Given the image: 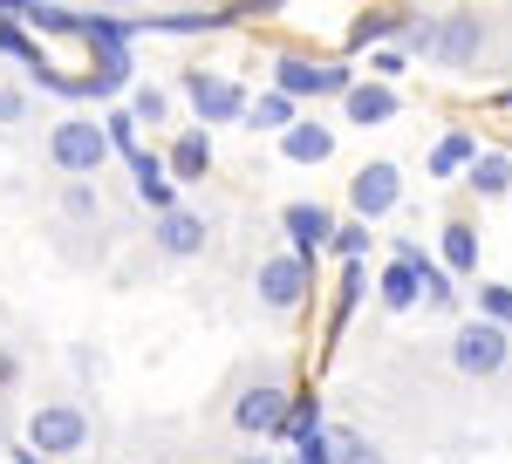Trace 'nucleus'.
Instances as JSON below:
<instances>
[{"label": "nucleus", "instance_id": "9d476101", "mask_svg": "<svg viewBox=\"0 0 512 464\" xmlns=\"http://www.w3.org/2000/svg\"><path fill=\"white\" fill-rule=\"evenodd\" d=\"M151 246H158L164 260H198L205 246H212V226H205V212H158L151 219Z\"/></svg>", "mask_w": 512, "mask_h": 464}, {"label": "nucleus", "instance_id": "5701e85b", "mask_svg": "<svg viewBox=\"0 0 512 464\" xmlns=\"http://www.w3.org/2000/svg\"><path fill=\"white\" fill-rule=\"evenodd\" d=\"M28 28H41V35H82V14L69 7V0H28V14H21Z\"/></svg>", "mask_w": 512, "mask_h": 464}, {"label": "nucleus", "instance_id": "423d86ee", "mask_svg": "<svg viewBox=\"0 0 512 464\" xmlns=\"http://www.w3.org/2000/svg\"><path fill=\"white\" fill-rule=\"evenodd\" d=\"M178 89H185V103H192L198 123H246V89L233 76H219V69H178Z\"/></svg>", "mask_w": 512, "mask_h": 464}, {"label": "nucleus", "instance_id": "dca6fc26", "mask_svg": "<svg viewBox=\"0 0 512 464\" xmlns=\"http://www.w3.org/2000/svg\"><path fill=\"white\" fill-rule=\"evenodd\" d=\"M437 253H444V273H451V280H478V226L472 219H444Z\"/></svg>", "mask_w": 512, "mask_h": 464}, {"label": "nucleus", "instance_id": "a878e982", "mask_svg": "<svg viewBox=\"0 0 512 464\" xmlns=\"http://www.w3.org/2000/svg\"><path fill=\"white\" fill-rule=\"evenodd\" d=\"M321 424H328L321 396H294V403H287V424H280L274 444H294V437H308V430H321Z\"/></svg>", "mask_w": 512, "mask_h": 464}, {"label": "nucleus", "instance_id": "9b49d317", "mask_svg": "<svg viewBox=\"0 0 512 464\" xmlns=\"http://www.w3.org/2000/svg\"><path fill=\"white\" fill-rule=\"evenodd\" d=\"M89 55H96V69L82 76V96H96V103H110V96H130V82H137L130 41H103V48H89Z\"/></svg>", "mask_w": 512, "mask_h": 464}, {"label": "nucleus", "instance_id": "6e6552de", "mask_svg": "<svg viewBox=\"0 0 512 464\" xmlns=\"http://www.w3.org/2000/svg\"><path fill=\"white\" fill-rule=\"evenodd\" d=\"M396 198H403V171H396L390 157H369L349 178V212L355 219H390Z\"/></svg>", "mask_w": 512, "mask_h": 464}, {"label": "nucleus", "instance_id": "f257e3e1", "mask_svg": "<svg viewBox=\"0 0 512 464\" xmlns=\"http://www.w3.org/2000/svg\"><path fill=\"white\" fill-rule=\"evenodd\" d=\"M267 69H274V89H287L294 103H315V96H349V89H355V69H349V62H321V55H308V48H280Z\"/></svg>", "mask_w": 512, "mask_h": 464}, {"label": "nucleus", "instance_id": "f03ea898", "mask_svg": "<svg viewBox=\"0 0 512 464\" xmlns=\"http://www.w3.org/2000/svg\"><path fill=\"white\" fill-rule=\"evenodd\" d=\"M110 130L96 123V116H62L55 130H48V164L62 171V178H96L103 164H110Z\"/></svg>", "mask_w": 512, "mask_h": 464}, {"label": "nucleus", "instance_id": "7ed1b4c3", "mask_svg": "<svg viewBox=\"0 0 512 464\" xmlns=\"http://www.w3.org/2000/svg\"><path fill=\"white\" fill-rule=\"evenodd\" d=\"M506 362H512V328L485 321V314H472V321L451 328V369H458V376L485 383V376H499Z\"/></svg>", "mask_w": 512, "mask_h": 464}, {"label": "nucleus", "instance_id": "f704fd0d", "mask_svg": "<svg viewBox=\"0 0 512 464\" xmlns=\"http://www.w3.org/2000/svg\"><path fill=\"white\" fill-rule=\"evenodd\" d=\"M403 55L437 62V21H417V14H410V28H403Z\"/></svg>", "mask_w": 512, "mask_h": 464}, {"label": "nucleus", "instance_id": "58836bf2", "mask_svg": "<svg viewBox=\"0 0 512 464\" xmlns=\"http://www.w3.org/2000/svg\"><path fill=\"white\" fill-rule=\"evenodd\" d=\"M14 383H21V355L0 342V389H14Z\"/></svg>", "mask_w": 512, "mask_h": 464}, {"label": "nucleus", "instance_id": "2eb2a0df", "mask_svg": "<svg viewBox=\"0 0 512 464\" xmlns=\"http://www.w3.org/2000/svg\"><path fill=\"white\" fill-rule=\"evenodd\" d=\"M396 110H403V96H396L390 82H376V76H369V82H355L349 96H342V116H349L355 130H383V123H390Z\"/></svg>", "mask_w": 512, "mask_h": 464}, {"label": "nucleus", "instance_id": "c9c22d12", "mask_svg": "<svg viewBox=\"0 0 512 464\" xmlns=\"http://www.w3.org/2000/svg\"><path fill=\"white\" fill-rule=\"evenodd\" d=\"M403 69H410V55H403V48H369V76H376V82H396Z\"/></svg>", "mask_w": 512, "mask_h": 464}, {"label": "nucleus", "instance_id": "ea45409f", "mask_svg": "<svg viewBox=\"0 0 512 464\" xmlns=\"http://www.w3.org/2000/svg\"><path fill=\"white\" fill-rule=\"evenodd\" d=\"M14 464H48V458H41L35 444H28V437H21V444H14Z\"/></svg>", "mask_w": 512, "mask_h": 464}, {"label": "nucleus", "instance_id": "39448f33", "mask_svg": "<svg viewBox=\"0 0 512 464\" xmlns=\"http://www.w3.org/2000/svg\"><path fill=\"white\" fill-rule=\"evenodd\" d=\"M28 444H35L41 458H76V451H89V410L82 403H35L28 410Z\"/></svg>", "mask_w": 512, "mask_h": 464}, {"label": "nucleus", "instance_id": "c85d7f7f", "mask_svg": "<svg viewBox=\"0 0 512 464\" xmlns=\"http://www.w3.org/2000/svg\"><path fill=\"white\" fill-rule=\"evenodd\" d=\"M478 314L499 321V328H512V287L506 280H478Z\"/></svg>", "mask_w": 512, "mask_h": 464}, {"label": "nucleus", "instance_id": "473e14b6", "mask_svg": "<svg viewBox=\"0 0 512 464\" xmlns=\"http://www.w3.org/2000/svg\"><path fill=\"white\" fill-rule=\"evenodd\" d=\"M62 212H69V219H96V212H103L96 185H89V178H69V185H62Z\"/></svg>", "mask_w": 512, "mask_h": 464}, {"label": "nucleus", "instance_id": "4c0bfd02", "mask_svg": "<svg viewBox=\"0 0 512 464\" xmlns=\"http://www.w3.org/2000/svg\"><path fill=\"white\" fill-rule=\"evenodd\" d=\"M0 123H28V96L0 82Z\"/></svg>", "mask_w": 512, "mask_h": 464}, {"label": "nucleus", "instance_id": "412c9836", "mask_svg": "<svg viewBox=\"0 0 512 464\" xmlns=\"http://www.w3.org/2000/svg\"><path fill=\"white\" fill-rule=\"evenodd\" d=\"M465 185H472L478 198H506L512 192V151H478L472 171H465Z\"/></svg>", "mask_w": 512, "mask_h": 464}, {"label": "nucleus", "instance_id": "f3484780", "mask_svg": "<svg viewBox=\"0 0 512 464\" xmlns=\"http://www.w3.org/2000/svg\"><path fill=\"white\" fill-rule=\"evenodd\" d=\"M280 157H287V164H328V157H335V130L315 123V116H301L294 130H280Z\"/></svg>", "mask_w": 512, "mask_h": 464}, {"label": "nucleus", "instance_id": "37998d69", "mask_svg": "<svg viewBox=\"0 0 512 464\" xmlns=\"http://www.w3.org/2000/svg\"><path fill=\"white\" fill-rule=\"evenodd\" d=\"M492 103H499V110H512V89H499V96H492Z\"/></svg>", "mask_w": 512, "mask_h": 464}, {"label": "nucleus", "instance_id": "aec40b11", "mask_svg": "<svg viewBox=\"0 0 512 464\" xmlns=\"http://www.w3.org/2000/svg\"><path fill=\"white\" fill-rule=\"evenodd\" d=\"M472 157H478V137H472V130H444L424 171H431V178H465V171H472Z\"/></svg>", "mask_w": 512, "mask_h": 464}, {"label": "nucleus", "instance_id": "2f4dec72", "mask_svg": "<svg viewBox=\"0 0 512 464\" xmlns=\"http://www.w3.org/2000/svg\"><path fill=\"white\" fill-rule=\"evenodd\" d=\"M28 82H35V89H48V96H82V76H62L48 55H41V62H28Z\"/></svg>", "mask_w": 512, "mask_h": 464}, {"label": "nucleus", "instance_id": "72a5a7b5", "mask_svg": "<svg viewBox=\"0 0 512 464\" xmlns=\"http://www.w3.org/2000/svg\"><path fill=\"white\" fill-rule=\"evenodd\" d=\"M294 464H335V430L321 424L308 437H294Z\"/></svg>", "mask_w": 512, "mask_h": 464}, {"label": "nucleus", "instance_id": "7c9ffc66", "mask_svg": "<svg viewBox=\"0 0 512 464\" xmlns=\"http://www.w3.org/2000/svg\"><path fill=\"white\" fill-rule=\"evenodd\" d=\"M0 55H14L21 69H28V62H41V48L28 41V21H7V14H0Z\"/></svg>", "mask_w": 512, "mask_h": 464}, {"label": "nucleus", "instance_id": "bb28decb", "mask_svg": "<svg viewBox=\"0 0 512 464\" xmlns=\"http://www.w3.org/2000/svg\"><path fill=\"white\" fill-rule=\"evenodd\" d=\"M103 130H110V151H117V157H137V151H144V137H137L144 123L130 116V103H117V110H103Z\"/></svg>", "mask_w": 512, "mask_h": 464}, {"label": "nucleus", "instance_id": "f8f14e48", "mask_svg": "<svg viewBox=\"0 0 512 464\" xmlns=\"http://www.w3.org/2000/svg\"><path fill=\"white\" fill-rule=\"evenodd\" d=\"M212 123H185L171 144H164V164H171V178L178 185H205V171H212Z\"/></svg>", "mask_w": 512, "mask_h": 464}, {"label": "nucleus", "instance_id": "b1692460", "mask_svg": "<svg viewBox=\"0 0 512 464\" xmlns=\"http://www.w3.org/2000/svg\"><path fill=\"white\" fill-rule=\"evenodd\" d=\"M362 287H369L362 260H342V280H335V321H328V335H342V328H349V314H355V301H362Z\"/></svg>", "mask_w": 512, "mask_h": 464}, {"label": "nucleus", "instance_id": "cd10ccee", "mask_svg": "<svg viewBox=\"0 0 512 464\" xmlns=\"http://www.w3.org/2000/svg\"><path fill=\"white\" fill-rule=\"evenodd\" d=\"M328 253H335V260H362V253H369V219H342L335 239H328Z\"/></svg>", "mask_w": 512, "mask_h": 464}, {"label": "nucleus", "instance_id": "a211bd4d", "mask_svg": "<svg viewBox=\"0 0 512 464\" xmlns=\"http://www.w3.org/2000/svg\"><path fill=\"white\" fill-rule=\"evenodd\" d=\"M294 123H301V103H294L287 89H260V96L246 103V130H253V137H260V130L280 137V130H294Z\"/></svg>", "mask_w": 512, "mask_h": 464}, {"label": "nucleus", "instance_id": "0eeeda50", "mask_svg": "<svg viewBox=\"0 0 512 464\" xmlns=\"http://www.w3.org/2000/svg\"><path fill=\"white\" fill-rule=\"evenodd\" d=\"M287 403H294V389L280 383H246L233 396V430L239 437H280V424H287Z\"/></svg>", "mask_w": 512, "mask_h": 464}, {"label": "nucleus", "instance_id": "4468645a", "mask_svg": "<svg viewBox=\"0 0 512 464\" xmlns=\"http://www.w3.org/2000/svg\"><path fill=\"white\" fill-rule=\"evenodd\" d=\"M280 226H287V239H294V253H328V239H335V212L328 205H308V198H294V205H280Z\"/></svg>", "mask_w": 512, "mask_h": 464}, {"label": "nucleus", "instance_id": "1a4fd4ad", "mask_svg": "<svg viewBox=\"0 0 512 464\" xmlns=\"http://www.w3.org/2000/svg\"><path fill=\"white\" fill-rule=\"evenodd\" d=\"M485 55V14L458 7V14H437V69H472Z\"/></svg>", "mask_w": 512, "mask_h": 464}, {"label": "nucleus", "instance_id": "4be33fe9", "mask_svg": "<svg viewBox=\"0 0 512 464\" xmlns=\"http://www.w3.org/2000/svg\"><path fill=\"white\" fill-rule=\"evenodd\" d=\"M403 28H410V14H396V7H369V14H355L349 21V48H376V41H403Z\"/></svg>", "mask_w": 512, "mask_h": 464}, {"label": "nucleus", "instance_id": "a19ab883", "mask_svg": "<svg viewBox=\"0 0 512 464\" xmlns=\"http://www.w3.org/2000/svg\"><path fill=\"white\" fill-rule=\"evenodd\" d=\"M0 14H7V21H21V14H28V0H0Z\"/></svg>", "mask_w": 512, "mask_h": 464}, {"label": "nucleus", "instance_id": "79ce46f5", "mask_svg": "<svg viewBox=\"0 0 512 464\" xmlns=\"http://www.w3.org/2000/svg\"><path fill=\"white\" fill-rule=\"evenodd\" d=\"M239 464H274V451H246V458H239Z\"/></svg>", "mask_w": 512, "mask_h": 464}, {"label": "nucleus", "instance_id": "ddd939ff", "mask_svg": "<svg viewBox=\"0 0 512 464\" xmlns=\"http://www.w3.org/2000/svg\"><path fill=\"white\" fill-rule=\"evenodd\" d=\"M130 192H137V205H151V219H158V212H178V178H171L164 151L130 157Z\"/></svg>", "mask_w": 512, "mask_h": 464}, {"label": "nucleus", "instance_id": "6ab92c4d", "mask_svg": "<svg viewBox=\"0 0 512 464\" xmlns=\"http://www.w3.org/2000/svg\"><path fill=\"white\" fill-rule=\"evenodd\" d=\"M376 301H383L390 314H410L417 301H424V273L410 267V260H390V267H383V280H376Z\"/></svg>", "mask_w": 512, "mask_h": 464}, {"label": "nucleus", "instance_id": "e433bc0d", "mask_svg": "<svg viewBox=\"0 0 512 464\" xmlns=\"http://www.w3.org/2000/svg\"><path fill=\"white\" fill-rule=\"evenodd\" d=\"M226 7H233V21H274L287 0H226Z\"/></svg>", "mask_w": 512, "mask_h": 464}, {"label": "nucleus", "instance_id": "393cba45", "mask_svg": "<svg viewBox=\"0 0 512 464\" xmlns=\"http://www.w3.org/2000/svg\"><path fill=\"white\" fill-rule=\"evenodd\" d=\"M123 103H130L137 123H151V130L171 123V89H158V82H130V96H123Z\"/></svg>", "mask_w": 512, "mask_h": 464}, {"label": "nucleus", "instance_id": "20e7f679", "mask_svg": "<svg viewBox=\"0 0 512 464\" xmlns=\"http://www.w3.org/2000/svg\"><path fill=\"white\" fill-rule=\"evenodd\" d=\"M308 287H315V260L294 253V246H287V253H267V260L253 267V294H260L267 314H301Z\"/></svg>", "mask_w": 512, "mask_h": 464}, {"label": "nucleus", "instance_id": "c756f323", "mask_svg": "<svg viewBox=\"0 0 512 464\" xmlns=\"http://www.w3.org/2000/svg\"><path fill=\"white\" fill-rule=\"evenodd\" d=\"M335 464H390L362 430H335Z\"/></svg>", "mask_w": 512, "mask_h": 464}]
</instances>
